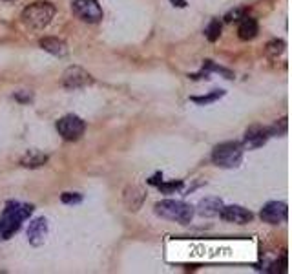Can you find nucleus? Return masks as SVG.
<instances>
[{
  "mask_svg": "<svg viewBox=\"0 0 292 274\" xmlns=\"http://www.w3.org/2000/svg\"><path fill=\"white\" fill-rule=\"evenodd\" d=\"M33 212V207L19 201H11L4 208V214L0 218V239H10L15 232H19L22 221L28 219Z\"/></svg>",
  "mask_w": 292,
  "mask_h": 274,
  "instance_id": "1",
  "label": "nucleus"
},
{
  "mask_svg": "<svg viewBox=\"0 0 292 274\" xmlns=\"http://www.w3.org/2000/svg\"><path fill=\"white\" fill-rule=\"evenodd\" d=\"M156 214L177 223H190L194 218V207L179 199H163L156 203Z\"/></svg>",
  "mask_w": 292,
  "mask_h": 274,
  "instance_id": "2",
  "label": "nucleus"
},
{
  "mask_svg": "<svg viewBox=\"0 0 292 274\" xmlns=\"http://www.w3.org/2000/svg\"><path fill=\"white\" fill-rule=\"evenodd\" d=\"M55 17V6L50 2H35L22 11V22L31 30H42Z\"/></svg>",
  "mask_w": 292,
  "mask_h": 274,
  "instance_id": "3",
  "label": "nucleus"
},
{
  "mask_svg": "<svg viewBox=\"0 0 292 274\" xmlns=\"http://www.w3.org/2000/svg\"><path fill=\"white\" fill-rule=\"evenodd\" d=\"M243 161V147L239 143L227 141L214 148L212 163L219 168H236Z\"/></svg>",
  "mask_w": 292,
  "mask_h": 274,
  "instance_id": "4",
  "label": "nucleus"
},
{
  "mask_svg": "<svg viewBox=\"0 0 292 274\" xmlns=\"http://www.w3.org/2000/svg\"><path fill=\"white\" fill-rule=\"evenodd\" d=\"M71 10L77 19L88 24H99L102 21V8L97 0H75L71 4Z\"/></svg>",
  "mask_w": 292,
  "mask_h": 274,
  "instance_id": "5",
  "label": "nucleus"
},
{
  "mask_svg": "<svg viewBox=\"0 0 292 274\" xmlns=\"http://www.w3.org/2000/svg\"><path fill=\"white\" fill-rule=\"evenodd\" d=\"M86 124L79 115H64L57 122V132L64 137L66 141H77L84 133Z\"/></svg>",
  "mask_w": 292,
  "mask_h": 274,
  "instance_id": "6",
  "label": "nucleus"
},
{
  "mask_svg": "<svg viewBox=\"0 0 292 274\" xmlns=\"http://www.w3.org/2000/svg\"><path fill=\"white\" fill-rule=\"evenodd\" d=\"M91 82H93V79L90 73L79 66H70L62 75V86L68 90H79V88L88 86Z\"/></svg>",
  "mask_w": 292,
  "mask_h": 274,
  "instance_id": "7",
  "label": "nucleus"
},
{
  "mask_svg": "<svg viewBox=\"0 0 292 274\" xmlns=\"http://www.w3.org/2000/svg\"><path fill=\"white\" fill-rule=\"evenodd\" d=\"M287 214H288L287 203H283V201H268L261 208V219L265 223H270V225L283 223L287 219Z\"/></svg>",
  "mask_w": 292,
  "mask_h": 274,
  "instance_id": "8",
  "label": "nucleus"
},
{
  "mask_svg": "<svg viewBox=\"0 0 292 274\" xmlns=\"http://www.w3.org/2000/svg\"><path fill=\"white\" fill-rule=\"evenodd\" d=\"M272 137L270 128H263V126H252L245 133V139H243V150H254V148L263 147L265 143Z\"/></svg>",
  "mask_w": 292,
  "mask_h": 274,
  "instance_id": "9",
  "label": "nucleus"
},
{
  "mask_svg": "<svg viewBox=\"0 0 292 274\" xmlns=\"http://www.w3.org/2000/svg\"><path fill=\"white\" fill-rule=\"evenodd\" d=\"M219 216H221V219L228 221V223H237V225H245L248 221H252V218H254V214L248 208L239 207V205H228V207L223 205Z\"/></svg>",
  "mask_w": 292,
  "mask_h": 274,
  "instance_id": "10",
  "label": "nucleus"
},
{
  "mask_svg": "<svg viewBox=\"0 0 292 274\" xmlns=\"http://www.w3.org/2000/svg\"><path fill=\"white\" fill-rule=\"evenodd\" d=\"M48 238V219L46 218H37L33 219L28 227V239L31 245L41 247Z\"/></svg>",
  "mask_w": 292,
  "mask_h": 274,
  "instance_id": "11",
  "label": "nucleus"
},
{
  "mask_svg": "<svg viewBox=\"0 0 292 274\" xmlns=\"http://www.w3.org/2000/svg\"><path fill=\"white\" fill-rule=\"evenodd\" d=\"M239 28H237V33H239V39L243 41H252V39H256L257 33H259V26H257V21L256 19H252V17H241L239 19Z\"/></svg>",
  "mask_w": 292,
  "mask_h": 274,
  "instance_id": "12",
  "label": "nucleus"
},
{
  "mask_svg": "<svg viewBox=\"0 0 292 274\" xmlns=\"http://www.w3.org/2000/svg\"><path fill=\"white\" fill-rule=\"evenodd\" d=\"M221 208L223 201L219 198H207L197 205V212L201 214V216H207V218H214V216H219Z\"/></svg>",
  "mask_w": 292,
  "mask_h": 274,
  "instance_id": "13",
  "label": "nucleus"
},
{
  "mask_svg": "<svg viewBox=\"0 0 292 274\" xmlns=\"http://www.w3.org/2000/svg\"><path fill=\"white\" fill-rule=\"evenodd\" d=\"M41 48L44 51H48V53H51V55H66V51H68V48H66V44L61 41V39H57V37H44V39H41Z\"/></svg>",
  "mask_w": 292,
  "mask_h": 274,
  "instance_id": "14",
  "label": "nucleus"
},
{
  "mask_svg": "<svg viewBox=\"0 0 292 274\" xmlns=\"http://www.w3.org/2000/svg\"><path fill=\"white\" fill-rule=\"evenodd\" d=\"M46 161H48V156H46V154L35 152V150H33V152H30L24 159H22V167H26V168H39V167H42Z\"/></svg>",
  "mask_w": 292,
  "mask_h": 274,
  "instance_id": "15",
  "label": "nucleus"
},
{
  "mask_svg": "<svg viewBox=\"0 0 292 274\" xmlns=\"http://www.w3.org/2000/svg\"><path fill=\"white\" fill-rule=\"evenodd\" d=\"M225 95V91L223 90H214L210 91V93H207V95H203V97H190V101L192 102H196V104H210V102H216L217 99H221V97Z\"/></svg>",
  "mask_w": 292,
  "mask_h": 274,
  "instance_id": "16",
  "label": "nucleus"
},
{
  "mask_svg": "<svg viewBox=\"0 0 292 274\" xmlns=\"http://www.w3.org/2000/svg\"><path fill=\"white\" fill-rule=\"evenodd\" d=\"M205 33H207V39H208V41H210V42H216L217 39H219V35H221V22L217 21V19H212V21L208 22Z\"/></svg>",
  "mask_w": 292,
  "mask_h": 274,
  "instance_id": "17",
  "label": "nucleus"
},
{
  "mask_svg": "<svg viewBox=\"0 0 292 274\" xmlns=\"http://www.w3.org/2000/svg\"><path fill=\"white\" fill-rule=\"evenodd\" d=\"M203 70H207L208 73H210V71H214V73H221V75H225V79H234V73H232L230 70H227V68H223V66H217L216 62H212V61H205Z\"/></svg>",
  "mask_w": 292,
  "mask_h": 274,
  "instance_id": "18",
  "label": "nucleus"
},
{
  "mask_svg": "<svg viewBox=\"0 0 292 274\" xmlns=\"http://www.w3.org/2000/svg\"><path fill=\"white\" fill-rule=\"evenodd\" d=\"M157 187H159V190H161L163 194H174V192H177V190H181L183 188V181H170V183L161 181Z\"/></svg>",
  "mask_w": 292,
  "mask_h": 274,
  "instance_id": "19",
  "label": "nucleus"
},
{
  "mask_svg": "<svg viewBox=\"0 0 292 274\" xmlns=\"http://www.w3.org/2000/svg\"><path fill=\"white\" fill-rule=\"evenodd\" d=\"M61 201L66 205H75V203H81L82 201V196L77 192H64L61 196Z\"/></svg>",
  "mask_w": 292,
  "mask_h": 274,
  "instance_id": "20",
  "label": "nucleus"
},
{
  "mask_svg": "<svg viewBox=\"0 0 292 274\" xmlns=\"http://www.w3.org/2000/svg\"><path fill=\"white\" fill-rule=\"evenodd\" d=\"M241 17H245V10H243V8H237V10H232L230 13H227V17H225V21H227V22L239 21Z\"/></svg>",
  "mask_w": 292,
  "mask_h": 274,
  "instance_id": "21",
  "label": "nucleus"
},
{
  "mask_svg": "<svg viewBox=\"0 0 292 274\" xmlns=\"http://www.w3.org/2000/svg\"><path fill=\"white\" fill-rule=\"evenodd\" d=\"M285 50V42L283 41H274L268 44V53H281V51Z\"/></svg>",
  "mask_w": 292,
  "mask_h": 274,
  "instance_id": "22",
  "label": "nucleus"
},
{
  "mask_svg": "<svg viewBox=\"0 0 292 274\" xmlns=\"http://www.w3.org/2000/svg\"><path fill=\"white\" fill-rule=\"evenodd\" d=\"M161 181H163V176H161V174H156V176L150 179V185H159Z\"/></svg>",
  "mask_w": 292,
  "mask_h": 274,
  "instance_id": "23",
  "label": "nucleus"
},
{
  "mask_svg": "<svg viewBox=\"0 0 292 274\" xmlns=\"http://www.w3.org/2000/svg\"><path fill=\"white\" fill-rule=\"evenodd\" d=\"M176 8H187V0H170Z\"/></svg>",
  "mask_w": 292,
  "mask_h": 274,
  "instance_id": "24",
  "label": "nucleus"
},
{
  "mask_svg": "<svg viewBox=\"0 0 292 274\" xmlns=\"http://www.w3.org/2000/svg\"><path fill=\"white\" fill-rule=\"evenodd\" d=\"M6 2H11V0H6Z\"/></svg>",
  "mask_w": 292,
  "mask_h": 274,
  "instance_id": "25",
  "label": "nucleus"
}]
</instances>
